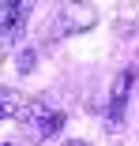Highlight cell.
I'll return each mask as SVG.
<instances>
[{
    "label": "cell",
    "instance_id": "cell-1",
    "mask_svg": "<svg viewBox=\"0 0 139 146\" xmlns=\"http://www.w3.org/2000/svg\"><path fill=\"white\" fill-rule=\"evenodd\" d=\"M60 124H64V116L57 112V109H49L45 101H30V109H26V116H23V127H26V135L30 139H49V135H57L60 131Z\"/></svg>",
    "mask_w": 139,
    "mask_h": 146
},
{
    "label": "cell",
    "instance_id": "cell-4",
    "mask_svg": "<svg viewBox=\"0 0 139 146\" xmlns=\"http://www.w3.org/2000/svg\"><path fill=\"white\" fill-rule=\"evenodd\" d=\"M128 90H132V71H120V75L113 79V90H109V109H105V120H109V127H113V131L124 124Z\"/></svg>",
    "mask_w": 139,
    "mask_h": 146
},
{
    "label": "cell",
    "instance_id": "cell-8",
    "mask_svg": "<svg viewBox=\"0 0 139 146\" xmlns=\"http://www.w3.org/2000/svg\"><path fill=\"white\" fill-rule=\"evenodd\" d=\"M4 146H11V142H4Z\"/></svg>",
    "mask_w": 139,
    "mask_h": 146
},
{
    "label": "cell",
    "instance_id": "cell-3",
    "mask_svg": "<svg viewBox=\"0 0 139 146\" xmlns=\"http://www.w3.org/2000/svg\"><path fill=\"white\" fill-rule=\"evenodd\" d=\"M26 11H30L26 0H4V8H0V38H4V49L19 41V30H23Z\"/></svg>",
    "mask_w": 139,
    "mask_h": 146
},
{
    "label": "cell",
    "instance_id": "cell-2",
    "mask_svg": "<svg viewBox=\"0 0 139 146\" xmlns=\"http://www.w3.org/2000/svg\"><path fill=\"white\" fill-rule=\"evenodd\" d=\"M90 26H98V8L94 4L75 0V4H64L57 11V34H87Z\"/></svg>",
    "mask_w": 139,
    "mask_h": 146
},
{
    "label": "cell",
    "instance_id": "cell-7",
    "mask_svg": "<svg viewBox=\"0 0 139 146\" xmlns=\"http://www.w3.org/2000/svg\"><path fill=\"white\" fill-rule=\"evenodd\" d=\"M64 146H87V142H83V139H68Z\"/></svg>",
    "mask_w": 139,
    "mask_h": 146
},
{
    "label": "cell",
    "instance_id": "cell-5",
    "mask_svg": "<svg viewBox=\"0 0 139 146\" xmlns=\"http://www.w3.org/2000/svg\"><path fill=\"white\" fill-rule=\"evenodd\" d=\"M26 109H30V101H26L19 90H11V86L0 90V116H4V120H19V124H23Z\"/></svg>",
    "mask_w": 139,
    "mask_h": 146
},
{
    "label": "cell",
    "instance_id": "cell-6",
    "mask_svg": "<svg viewBox=\"0 0 139 146\" xmlns=\"http://www.w3.org/2000/svg\"><path fill=\"white\" fill-rule=\"evenodd\" d=\"M34 68V49H26V52H19V71H30Z\"/></svg>",
    "mask_w": 139,
    "mask_h": 146
}]
</instances>
